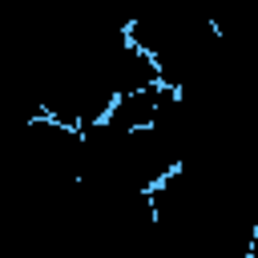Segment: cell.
<instances>
[{
    "label": "cell",
    "instance_id": "6da1fadb",
    "mask_svg": "<svg viewBox=\"0 0 258 258\" xmlns=\"http://www.w3.org/2000/svg\"><path fill=\"white\" fill-rule=\"evenodd\" d=\"M125 32L157 64V77L169 89L198 81L222 52V36L198 0H145Z\"/></svg>",
    "mask_w": 258,
    "mask_h": 258
}]
</instances>
